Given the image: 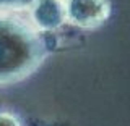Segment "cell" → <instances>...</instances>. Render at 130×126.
Wrapping results in <instances>:
<instances>
[{
    "label": "cell",
    "instance_id": "cell-3",
    "mask_svg": "<svg viewBox=\"0 0 130 126\" xmlns=\"http://www.w3.org/2000/svg\"><path fill=\"white\" fill-rule=\"evenodd\" d=\"M31 16L38 29H57L67 21L65 2L62 0H38L31 5Z\"/></svg>",
    "mask_w": 130,
    "mask_h": 126
},
{
    "label": "cell",
    "instance_id": "cell-4",
    "mask_svg": "<svg viewBox=\"0 0 130 126\" xmlns=\"http://www.w3.org/2000/svg\"><path fill=\"white\" fill-rule=\"evenodd\" d=\"M38 0H0V8L2 10H11V8H24L31 7Z\"/></svg>",
    "mask_w": 130,
    "mask_h": 126
},
{
    "label": "cell",
    "instance_id": "cell-5",
    "mask_svg": "<svg viewBox=\"0 0 130 126\" xmlns=\"http://www.w3.org/2000/svg\"><path fill=\"white\" fill-rule=\"evenodd\" d=\"M0 126H21L20 120L11 113L0 112Z\"/></svg>",
    "mask_w": 130,
    "mask_h": 126
},
{
    "label": "cell",
    "instance_id": "cell-2",
    "mask_svg": "<svg viewBox=\"0 0 130 126\" xmlns=\"http://www.w3.org/2000/svg\"><path fill=\"white\" fill-rule=\"evenodd\" d=\"M107 0H65L67 21L80 28H96L109 18Z\"/></svg>",
    "mask_w": 130,
    "mask_h": 126
},
{
    "label": "cell",
    "instance_id": "cell-1",
    "mask_svg": "<svg viewBox=\"0 0 130 126\" xmlns=\"http://www.w3.org/2000/svg\"><path fill=\"white\" fill-rule=\"evenodd\" d=\"M39 32L11 16H0V84L29 76L46 58Z\"/></svg>",
    "mask_w": 130,
    "mask_h": 126
}]
</instances>
